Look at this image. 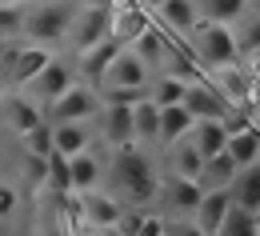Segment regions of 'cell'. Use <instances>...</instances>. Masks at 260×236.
<instances>
[{
  "label": "cell",
  "mask_w": 260,
  "mask_h": 236,
  "mask_svg": "<svg viewBox=\"0 0 260 236\" xmlns=\"http://www.w3.org/2000/svg\"><path fill=\"white\" fill-rule=\"evenodd\" d=\"M100 112V92L92 84H72L68 92H60L56 100L44 108V120L48 124H88L92 116Z\"/></svg>",
  "instance_id": "4"
},
{
  "label": "cell",
  "mask_w": 260,
  "mask_h": 236,
  "mask_svg": "<svg viewBox=\"0 0 260 236\" xmlns=\"http://www.w3.org/2000/svg\"><path fill=\"white\" fill-rule=\"evenodd\" d=\"M148 24H152V16H148L144 4H120V0H116V4L108 8V36L120 40L124 48H132L136 36L144 32Z\"/></svg>",
  "instance_id": "9"
},
{
  "label": "cell",
  "mask_w": 260,
  "mask_h": 236,
  "mask_svg": "<svg viewBox=\"0 0 260 236\" xmlns=\"http://www.w3.org/2000/svg\"><path fill=\"white\" fill-rule=\"evenodd\" d=\"M236 44H240V56L260 48V16H244L240 28H236Z\"/></svg>",
  "instance_id": "34"
},
{
  "label": "cell",
  "mask_w": 260,
  "mask_h": 236,
  "mask_svg": "<svg viewBox=\"0 0 260 236\" xmlns=\"http://www.w3.org/2000/svg\"><path fill=\"white\" fill-rule=\"evenodd\" d=\"M172 40H176V36H168L160 24L152 20V24L144 28V32L136 36L132 52H136V56H140V60H144L148 68H156V72H160V64H164V56H168V44H172Z\"/></svg>",
  "instance_id": "18"
},
{
  "label": "cell",
  "mask_w": 260,
  "mask_h": 236,
  "mask_svg": "<svg viewBox=\"0 0 260 236\" xmlns=\"http://www.w3.org/2000/svg\"><path fill=\"white\" fill-rule=\"evenodd\" d=\"M148 84H152V68L132 48H120V56L108 64L104 80H100V88H140V92H148Z\"/></svg>",
  "instance_id": "7"
},
{
  "label": "cell",
  "mask_w": 260,
  "mask_h": 236,
  "mask_svg": "<svg viewBox=\"0 0 260 236\" xmlns=\"http://www.w3.org/2000/svg\"><path fill=\"white\" fill-rule=\"evenodd\" d=\"M72 12H76L72 0H44V4H36L32 12L24 16V36H32V44H44V48L64 44Z\"/></svg>",
  "instance_id": "3"
},
{
  "label": "cell",
  "mask_w": 260,
  "mask_h": 236,
  "mask_svg": "<svg viewBox=\"0 0 260 236\" xmlns=\"http://www.w3.org/2000/svg\"><path fill=\"white\" fill-rule=\"evenodd\" d=\"M256 236H260V212H256Z\"/></svg>",
  "instance_id": "46"
},
{
  "label": "cell",
  "mask_w": 260,
  "mask_h": 236,
  "mask_svg": "<svg viewBox=\"0 0 260 236\" xmlns=\"http://www.w3.org/2000/svg\"><path fill=\"white\" fill-rule=\"evenodd\" d=\"M100 160L96 152L88 148V152H76V156H68V172H72V192H92L100 180Z\"/></svg>",
  "instance_id": "25"
},
{
  "label": "cell",
  "mask_w": 260,
  "mask_h": 236,
  "mask_svg": "<svg viewBox=\"0 0 260 236\" xmlns=\"http://www.w3.org/2000/svg\"><path fill=\"white\" fill-rule=\"evenodd\" d=\"M188 140H192V148L208 160V156H216V152H224V144H228V132H224V124L220 120H196L192 124V132H188Z\"/></svg>",
  "instance_id": "24"
},
{
  "label": "cell",
  "mask_w": 260,
  "mask_h": 236,
  "mask_svg": "<svg viewBox=\"0 0 260 236\" xmlns=\"http://www.w3.org/2000/svg\"><path fill=\"white\" fill-rule=\"evenodd\" d=\"M4 52H8V40H0V64H4Z\"/></svg>",
  "instance_id": "43"
},
{
  "label": "cell",
  "mask_w": 260,
  "mask_h": 236,
  "mask_svg": "<svg viewBox=\"0 0 260 236\" xmlns=\"http://www.w3.org/2000/svg\"><path fill=\"white\" fill-rule=\"evenodd\" d=\"M184 112L192 116V120H220L224 124L228 116H232V104L224 100V92L212 84V80H196L184 88Z\"/></svg>",
  "instance_id": "6"
},
{
  "label": "cell",
  "mask_w": 260,
  "mask_h": 236,
  "mask_svg": "<svg viewBox=\"0 0 260 236\" xmlns=\"http://www.w3.org/2000/svg\"><path fill=\"white\" fill-rule=\"evenodd\" d=\"M4 96H8V92H4V80H0V100H4Z\"/></svg>",
  "instance_id": "45"
},
{
  "label": "cell",
  "mask_w": 260,
  "mask_h": 236,
  "mask_svg": "<svg viewBox=\"0 0 260 236\" xmlns=\"http://www.w3.org/2000/svg\"><path fill=\"white\" fill-rule=\"evenodd\" d=\"M44 188H52L56 196H72V172H68V156L60 152H52L48 156V184Z\"/></svg>",
  "instance_id": "31"
},
{
  "label": "cell",
  "mask_w": 260,
  "mask_h": 236,
  "mask_svg": "<svg viewBox=\"0 0 260 236\" xmlns=\"http://www.w3.org/2000/svg\"><path fill=\"white\" fill-rule=\"evenodd\" d=\"M160 236H164V232H160Z\"/></svg>",
  "instance_id": "48"
},
{
  "label": "cell",
  "mask_w": 260,
  "mask_h": 236,
  "mask_svg": "<svg viewBox=\"0 0 260 236\" xmlns=\"http://www.w3.org/2000/svg\"><path fill=\"white\" fill-rule=\"evenodd\" d=\"M16 204H20L16 188H12V184H0V220H8V216L16 212Z\"/></svg>",
  "instance_id": "38"
},
{
  "label": "cell",
  "mask_w": 260,
  "mask_h": 236,
  "mask_svg": "<svg viewBox=\"0 0 260 236\" xmlns=\"http://www.w3.org/2000/svg\"><path fill=\"white\" fill-rule=\"evenodd\" d=\"M200 196H204V188H200L196 180H180V176H164L160 192H156V200H164V208H168L172 216H192Z\"/></svg>",
  "instance_id": "12"
},
{
  "label": "cell",
  "mask_w": 260,
  "mask_h": 236,
  "mask_svg": "<svg viewBox=\"0 0 260 236\" xmlns=\"http://www.w3.org/2000/svg\"><path fill=\"white\" fill-rule=\"evenodd\" d=\"M156 16V24H160L168 36H192V28L200 24V12H196V0H168V4H160V8H152Z\"/></svg>",
  "instance_id": "13"
},
{
  "label": "cell",
  "mask_w": 260,
  "mask_h": 236,
  "mask_svg": "<svg viewBox=\"0 0 260 236\" xmlns=\"http://www.w3.org/2000/svg\"><path fill=\"white\" fill-rule=\"evenodd\" d=\"M236 172H240V164L228 156V152H216V156H208L204 160V168H200V188L204 192H216V188H228L232 180H236Z\"/></svg>",
  "instance_id": "23"
},
{
  "label": "cell",
  "mask_w": 260,
  "mask_h": 236,
  "mask_svg": "<svg viewBox=\"0 0 260 236\" xmlns=\"http://www.w3.org/2000/svg\"><path fill=\"white\" fill-rule=\"evenodd\" d=\"M184 88H188L184 80H176V76H164V72H160V76L148 84V100L156 104V108H172V104L184 100Z\"/></svg>",
  "instance_id": "29"
},
{
  "label": "cell",
  "mask_w": 260,
  "mask_h": 236,
  "mask_svg": "<svg viewBox=\"0 0 260 236\" xmlns=\"http://www.w3.org/2000/svg\"><path fill=\"white\" fill-rule=\"evenodd\" d=\"M228 196L244 212H260V164H244L236 172V180L228 184Z\"/></svg>",
  "instance_id": "19"
},
{
  "label": "cell",
  "mask_w": 260,
  "mask_h": 236,
  "mask_svg": "<svg viewBox=\"0 0 260 236\" xmlns=\"http://www.w3.org/2000/svg\"><path fill=\"white\" fill-rule=\"evenodd\" d=\"M108 36V8H76L72 12V24H68V40L76 52L92 48Z\"/></svg>",
  "instance_id": "10"
},
{
  "label": "cell",
  "mask_w": 260,
  "mask_h": 236,
  "mask_svg": "<svg viewBox=\"0 0 260 236\" xmlns=\"http://www.w3.org/2000/svg\"><path fill=\"white\" fill-rule=\"evenodd\" d=\"M52 152L60 156L88 152V124H52Z\"/></svg>",
  "instance_id": "27"
},
{
  "label": "cell",
  "mask_w": 260,
  "mask_h": 236,
  "mask_svg": "<svg viewBox=\"0 0 260 236\" xmlns=\"http://www.w3.org/2000/svg\"><path fill=\"white\" fill-rule=\"evenodd\" d=\"M120 48H124L120 40H112V36H104L100 44H92V48H84V52L76 56V68H80V72H84L88 80H96V84H100V80H104V72H108V64H112V60L120 56Z\"/></svg>",
  "instance_id": "17"
},
{
  "label": "cell",
  "mask_w": 260,
  "mask_h": 236,
  "mask_svg": "<svg viewBox=\"0 0 260 236\" xmlns=\"http://www.w3.org/2000/svg\"><path fill=\"white\" fill-rule=\"evenodd\" d=\"M216 236H256V212H244V208H228L224 212V224Z\"/></svg>",
  "instance_id": "30"
},
{
  "label": "cell",
  "mask_w": 260,
  "mask_h": 236,
  "mask_svg": "<svg viewBox=\"0 0 260 236\" xmlns=\"http://www.w3.org/2000/svg\"><path fill=\"white\" fill-rule=\"evenodd\" d=\"M100 132L112 148H128L136 144L132 136V108L128 104H100Z\"/></svg>",
  "instance_id": "15"
},
{
  "label": "cell",
  "mask_w": 260,
  "mask_h": 236,
  "mask_svg": "<svg viewBox=\"0 0 260 236\" xmlns=\"http://www.w3.org/2000/svg\"><path fill=\"white\" fill-rule=\"evenodd\" d=\"M24 16H28L24 4H0V40L24 36Z\"/></svg>",
  "instance_id": "32"
},
{
  "label": "cell",
  "mask_w": 260,
  "mask_h": 236,
  "mask_svg": "<svg viewBox=\"0 0 260 236\" xmlns=\"http://www.w3.org/2000/svg\"><path fill=\"white\" fill-rule=\"evenodd\" d=\"M112 184H116V196H128V204L136 208H148L160 192V180H156V168L152 160L128 144V148H116V160H112Z\"/></svg>",
  "instance_id": "1"
},
{
  "label": "cell",
  "mask_w": 260,
  "mask_h": 236,
  "mask_svg": "<svg viewBox=\"0 0 260 236\" xmlns=\"http://www.w3.org/2000/svg\"><path fill=\"white\" fill-rule=\"evenodd\" d=\"M188 48H192V56L200 60V68H208V72H216V68H228L240 60V44H236V28H228V24H208V20H200L188 36Z\"/></svg>",
  "instance_id": "2"
},
{
  "label": "cell",
  "mask_w": 260,
  "mask_h": 236,
  "mask_svg": "<svg viewBox=\"0 0 260 236\" xmlns=\"http://www.w3.org/2000/svg\"><path fill=\"white\" fill-rule=\"evenodd\" d=\"M252 124H256V128H260V104H256V108H252Z\"/></svg>",
  "instance_id": "42"
},
{
  "label": "cell",
  "mask_w": 260,
  "mask_h": 236,
  "mask_svg": "<svg viewBox=\"0 0 260 236\" xmlns=\"http://www.w3.org/2000/svg\"><path fill=\"white\" fill-rule=\"evenodd\" d=\"M228 208H232L228 188L204 192V196H200V204H196V212H192V224H196L204 236H216V232H220V224H224V212H228Z\"/></svg>",
  "instance_id": "16"
},
{
  "label": "cell",
  "mask_w": 260,
  "mask_h": 236,
  "mask_svg": "<svg viewBox=\"0 0 260 236\" xmlns=\"http://www.w3.org/2000/svg\"><path fill=\"white\" fill-rule=\"evenodd\" d=\"M100 236H120V232H116V228H104V232H100Z\"/></svg>",
  "instance_id": "44"
},
{
  "label": "cell",
  "mask_w": 260,
  "mask_h": 236,
  "mask_svg": "<svg viewBox=\"0 0 260 236\" xmlns=\"http://www.w3.org/2000/svg\"><path fill=\"white\" fill-rule=\"evenodd\" d=\"M28 180L32 184H48V156H28Z\"/></svg>",
  "instance_id": "37"
},
{
  "label": "cell",
  "mask_w": 260,
  "mask_h": 236,
  "mask_svg": "<svg viewBox=\"0 0 260 236\" xmlns=\"http://www.w3.org/2000/svg\"><path fill=\"white\" fill-rule=\"evenodd\" d=\"M0 4H20V0H0Z\"/></svg>",
  "instance_id": "47"
},
{
  "label": "cell",
  "mask_w": 260,
  "mask_h": 236,
  "mask_svg": "<svg viewBox=\"0 0 260 236\" xmlns=\"http://www.w3.org/2000/svg\"><path fill=\"white\" fill-rule=\"evenodd\" d=\"M48 60H52V48H44V44H12V48L4 52V64L0 68L8 72V80H12L16 88H28Z\"/></svg>",
  "instance_id": "5"
},
{
  "label": "cell",
  "mask_w": 260,
  "mask_h": 236,
  "mask_svg": "<svg viewBox=\"0 0 260 236\" xmlns=\"http://www.w3.org/2000/svg\"><path fill=\"white\" fill-rule=\"evenodd\" d=\"M20 140H24V152H28V156H52V124H48V120L36 124V128H28Z\"/></svg>",
  "instance_id": "33"
},
{
  "label": "cell",
  "mask_w": 260,
  "mask_h": 236,
  "mask_svg": "<svg viewBox=\"0 0 260 236\" xmlns=\"http://www.w3.org/2000/svg\"><path fill=\"white\" fill-rule=\"evenodd\" d=\"M168 152V176H180V180H200V168H204V156L192 148V140H176Z\"/></svg>",
  "instance_id": "20"
},
{
  "label": "cell",
  "mask_w": 260,
  "mask_h": 236,
  "mask_svg": "<svg viewBox=\"0 0 260 236\" xmlns=\"http://www.w3.org/2000/svg\"><path fill=\"white\" fill-rule=\"evenodd\" d=\"M76 8H112L116 0H72Z\"/></svg>",
  "instance_id": "40"
},
{
  "label": "cell",
  "mask_w": 260,
  "mask_h": 236,
  "mask_svg": "<svg viewBox=\"0 0 260 236\" xmlns=\"http://www.w3.org/2000/svg\"><path fill=\"white\" fill-rule=\"evenodd\" d=\"M72 84H76V72H72L64 60H56V56H52L48 64L40 68V76L28 84V100H36L40 108H48V104L56 100L60 92H68Z\"/></svg>",
  "instance_id": "8"
},
{
  "label": "cell",
  "mask_w": 260,
  "mask_h": 236,
  "mask_svg": "<svg viewBox=\"0 0 260 236\" xmlns=\"http://www.w3.org/2000/svg\"><path fill=\"white\" fill-rule=\"evenodd\" d=\"M224 152L244 168V164H256V156H260V128H248V132H232L228 136V144H224Z\"/></svg>",
  "instance_id": "28"
},
{
  "label": "cell",
  "mask_w": 260,
  "mask_h": 236,
  "mask_svg": "<svg viewBox=\"0 0 260 236\" xmlns=\"http://www.w3.org/2000/svg\"><path fill=\"white\" fill-rule=\"evenodd\" d=\"M100 92V104H136V100H144L148 92H140V88H96Z\"/></svg>",
  "instance_id": "35"
},
{
  "label": "cell",
  "mask_w": 260,
  "mask_h": 236,
  "mask_svg": "<svg viewBox=\"0 0 260 236\" xmlns=\"http://www.w3.org/2000/svg\"><path fill=\"white\" fill-rule=\"evenodd\" d=\"M156 128H160V108L148 100H136L132 104V136L140 144H156Z\"/></svg>",
  "instance_id": "26"
},
{
  "label": "cell",
  "mask_w": 260,
  "mask_h": 236,
  "mask_svg": "<svg viewBox=\"0 0 260 236\" xmlns=\"http://www.w3.org/2000/svg\"><path fill=\"white\" fill-rule=\"evenodd\" d=\"M160 4H168V0H144V8H160Z\"/></svg>",
  "instance_id": "41"
},
{
  "label": "cell",
  "mask_w": 260,
  "mask_h": 236,
  "mask_svg": "<svg viewBox=\"0 0 260 236\" xmlns=\"http://www.w3.org/2000/svg\"><path fill=\"white\" fill-rule=\"evenodd\" d=\"M0 112H4V124L12 128V132H28V128H36V124H44V108L36 100H28L24 92H8L4 100H0Z\"/></svg>",
  "instance_id": "14"
},
{
  "label": "cell",
  "mask_w": 260,
  "mask_h": 236,
  "mask_svg": "<svg viewBox=\"0 0 260 236\" xmlns=\"http://www.w3.org/2000/svg\"><path fill=\"white\" fill-rule=\"evenodd\" d=\"M240 68H244V72H248V76H252V80L260 84V48L244 52V56H240Z\"/></svg>",
  "instance_id": "39"
},
{
  "label": "cell",
  "mask_w": 260,
  "mask_h": 236,
  "mask_svg": "<svg viewBox=\"0 0 260 236\" xmlns=\"http://www.w3.org/2000/svg\"><path fill=\"white\" fill-rule=\"evenodd\" d=\"M192 116L184 112V104H172V108H160V128H156V144L160 148H172L176 140H184V136L192 132Z\"/></svg>",
  "instance_id": "22"
},
{
  "label": "cell",
  "mask_w": 260,
  "mask_h": 236,
  "mask_svg": "<svg viewBox=\"0 0 260 236\" xmlns=\"http://www.w3.org/2000/svg\"><path fill=\"white\" fill-rule=\"evenodd\" d=\"M164 236H204V232L192 224V216H172V220H164Z\"/></svg>",
  "instance_id": "36"
},
{
  "label": "cell",
  "mask_w": 260,
  "mask_h": 236,
  "mask_svg": "<svg viewBox=\"0 0 260 236\" xmlns=\"http://www.w3.org/2000/svg\"><path fill=\"white\" fill-rule=\"evenodd\" d=\"M76 196H80V216H84L92 228L104 232V228H116V224H120L124 204L116 200L112 192H96V188H92V192H76Z\"/></svg>",
  "instance_id": "11"
},
{
  "label": "cell",
  "mask_w": 260,
  "mask_h": 236,
  "mask_svg": "<svg viewBox=\"0 0 260 236\" xmlns=\"http://www.w3.org/2000/svg\"><path fill=\"white\" fill-rule=\"evenodd\" d=\"M196 12H200V20H208V24L236 28V24L248 16V0H196Z\"/></svg>",
  "instance_id": "21"
}]
</instances>
